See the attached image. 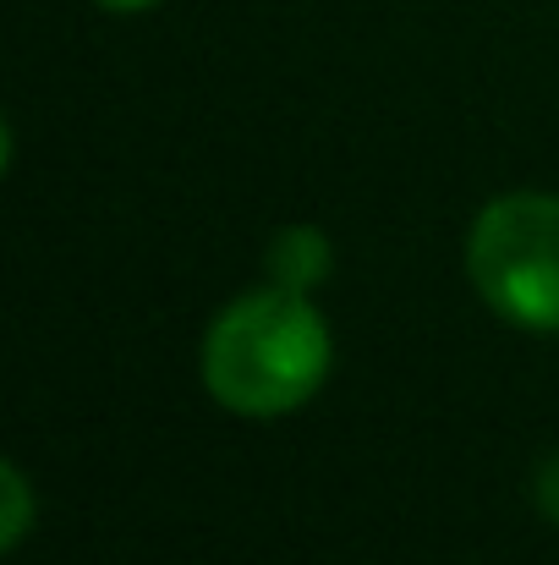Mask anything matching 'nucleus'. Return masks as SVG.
<instances>
[{
	"mask_svg": "<svg viewBox=\"0 0 559 565\" xmlns=\"http://www.w3.org/2000/svg\"><path fill=\"white\" fill-rule=\"evenodd\" d=\"M335 363V341L308 291L258 286L230 297L203 330V390L236 417L308 406Z\"/></svg>",
	"mask_w": 559,
	"mask_h": 565,
	"instance_id": "nucleus-1",
	"label": "nucleus"
},
{
	"mask_svg": "<svg viewBox=\"0 0 559 565\" xmlns=\"http://www.w3.org/2000/svg\"><path fill=\"white\" fill-rule=\"evenodd\" d=\"M472 291L516 330L559 335V192H505L466 231Z\"/></svg>",
	"mask_w": 559,
	"mask_h": 565,
	"instance_id": "nucleus-2",
	"label": "nucleus"
},
{
	"mask_svg": "<svg viewBox=\"0 0 559 565\" xmlns=\"http://www.w3.org/2000/svg\"><path fill=\"white\" fill-rule=\"evenodd\" d=\"M264 269H269L275 286L313 291V286L330 280L335 247H330V236H324L319 225H286V231H275V242H269V253H264Z\"/></svg>",
	"mask_w": 559,
	"mask_h": 565,
	"instance_id": "nucleus-3",
	"label": "nucleus"
},
{
	"mask_svg": "<svg viewBox=\"0 0 559 565\" xmlns=\"http://www.w3.org/2000/svg\"><path fill=\"white\" fill-rule=\"evenodd\" d=\"M0 494H6V505H0V550L17 555L22 539L33 533V516H39L33 483H28V472H22L17 461H0Z\"/></svg>",
	"mask_w": 559,
	"mask_h": 565,
	"instance_id": "nucleus-4",
	"label": "nucleus"
},
{
	"mask_svg": "<svg viewBox=\"0 0 559 565\" xmlns=\"http://www.w3.org/2000/svg\"><path fill=\"white\" fill-rule=\"evenodd\" d=\"M533 494H538L544 516H549V522H559V456H549V461L538 467V483H533Z\"/></svg>",
	"mask_w": 559,
	"mask_h": 565,
	"instance_id": "nucleus-5",
	"label": "nucleus"
},
{
	"mask_svg": "<svg viewBox=\"0 0 559 565\" xmlns=\"http://www.w3.org/2000/svg\"><path fill=\"white\" fill-rule=\"evenodd\" d=\"M94 6H105V11H149L160 0H94Z\"/></svg>",
	"mask_w": 559,
	"mask_h": 565,
	"instance_id": "nucleus-6",
	"label": "nucleus"
}]
</instances>
